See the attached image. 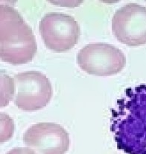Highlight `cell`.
Masks as SVG:
<instances>
[{
    "mask_svg": "<svg viewBox=\"0 0 146 154\" xmlns=\"http://www.w3.org/2000/svg\"><path fill=\"white\" fill-rule=\"evenodd\" d=\"M13 100L18 109L37 111L47 106L53 95L50 81L43 73L28 71L15 75Z\"/></svg>",
    "mask_w": 146,
    "mask_h": 154,
    "instance_id": "3957f363",
    "label": "cell"
},
{
    "mask_svg": "<svg viewBox=\"0 0 146 154\" xmlns=\"http://www.w3.org/2000/svg\"><path fill=\"white\" fill-rule=\"evenodd\" d=\"M39 29L46 47L58 52L72 50L81 35L80 26L73 16L57 12L46 14L40 20Z\"/></svg>",
    "mask_w": 146,
    "mask_h": 154,
    "instance_id": "5b68a950",
    "label": "cell"
},
{
    "mask_svg": "<svg viewBox=\"0 0 146 154\" xmlns=\"http://www.w3.org/2000/svg\"><path fill=\"white\" fill-rule=\"evenodd\" d=\"M112 32L120 43L129 47L146 44V7L129 3L116 11Z\"/></svg>",
    "mask_w": 146,
    "mask_h": 154,
    "instance_id": "8992f818",
    "label": "cell"
},
{
    "mask_svg": "<svg viewBox=\"0 0 146 154\" xmlns=\"http://www.w3.org/2000/svg\"><path fill=\"white\" fill-rule=\"evenodd\" d=\"M77 63L81 70L96 76H110L124 68L126 58L122 50L104 43L86 45L78 52Z\"/></svg>",
    "mask_w": 146,
    "mask_h": 154,
    "instance_id": "277c9868",
    "label": "cell"
},
{
    "mask_svg": "<svg viewBox=\"0 0 146 154\" xmlns=\"http://www.w3.org/2000/svg\"><path fill=\"white\" fill-rule=\"evenodd\" d=\"M111 129L119 150L146 154V85L126 89L111 109Z\"/></svg>",
    "mask_w": 146,
    "mask_h": 154,
    "instance_id": "6da1fadb",
    "label": "cell"
},
{
    "mask_svg": "<svg viewBox=\"0 0 146 154\" xmlns=\"http://www.w3.org/2000/svg\"><path fill=\"white\" fill-rule=\"evenodd\" d=\"M23 142L34 153L42 154L65 153L70 145L68 132L55 123H39L29 127Z\"/></svg>",
    "mask_w": 146,
    "mask_h": 154,
    "instance_id": "52a82bcc",
    "label": "cell"
},
{
    "mask_svg": "<svg viewBox=\"0 0 146 154\" xmlns=\"http://www.w3.org/2000/svg\"><path fill=\"white\" fill-rule=\"evenodd\" d=\"M37 44L31 28L15 8L0 5V57L2 61L18 65L33 60Z\"/></svg>",
    "mask_w": 146,
    "mask_h": 154,
    "instance_id": "7a4b0ae2",
    "label": "cell"
}]
</instances>
